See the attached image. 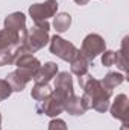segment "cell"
Wrapping results in <instances>:
<instances>
[{
  "label": "cell",
  "mask_w": 129,
  "mask_h": 130,
  "mask_svg": "<svg viewBox=\"0 0 129 130\" xmlns=\"http://www.w3.org/2000/svg\"><path fill=\"white\" fill-rule=\"evenodd\" d=\"M81 89H84L82 97L87 101L90 109H94L97 112H106L109 107V100L112 97V89L105 88L100 80L94 79L90 73L78 77Z\"/></svg>",
  "instance_id": "cell-1"
},
{
  "label": "cell",
  "mask_w": 129,
  "mask_h": 130,
  "mask_svg": "<svg viewBox=\"0 0 129 130\" xmlns=\"http://www.w3.org/2000/svg\"><path fill=\"white\" fill-rule=\"evenodd\" d=\"M49 30H50L49 21L35 23L32 29L28 30V36H26L24 44L17 47V55H20V53H31V55H33L35 52H38L43 47H46L49 44V41H50Z\"/></svg>",
  "instance_id": "cell-2"
},
{
  "label": "cell",
  "mask_w": 129,
  "mask_h": 130,
  "mask_svg": "<svg viewBox=\"0 0 129 130\" xmlns=\"http://www.w3.org/2000/svg\"><path fill=\"white\" fill-rule=\"evenodd\" d=\"M49 48H50V53L52 55L58 56L59 59H62L65 62H70L74 58L76 52H78V48H76V45L73 42H70V41H67L64 38H61L59 35H53L50 38Z\"/></svg>",
  "instance_id": "cell-3"
},
{
  "label": "cell",
  "mask_w": 129,
  "mask_h": 130,
  "mask_svg": "<svg viewBox=\"0 0 129 130\" xmlns=\"http://www.w3.org/2000/svg\"><path fill=\"white\" fill-rule=\"evenodd\" d=\"M106 50V44L105 39L99 35V33H90L84 38L82 45H81V52L93 62L99 55H102Z\"/></svg>",
  "instance_id": "cell-4"
},
{
  "label": "cell",
  "mask_w": 129,
  "mask_h": 130,
  "mask_svg": "<svg viewBox=\"0 0 129 130\" xmlns=\"http://www.w3.org/2000/svg\"><path fill=\"white\" fill-rule=\"evenodd\" d=\"M58 12V2L56 0H46L44 3H33L29 8V15L33 23L47 21L50 17H55Z\"/></svg>",
  "instance_id": "cell-5"
},
{
  "label": "cell",
  "mask_w": 129,
  "mask_h": 130,
  "mask_svg": "<svg viewBox=\"0 0 129 130\" xmlns=\"http://www.w3.org/2000/svg\"><path fill=\"white\" fill-rule=\"evenodd\" d=\"M36 112L41 115H47L50 118H56L64 112V101L52 91L49 97L36 103Z\"/></svg>",
  "instance_id": "cell-6"
},
{
  "label": "cell",
  "mask_w": 129,
  "mask_h": 130,
  "mask_svg": "<svg viewBox=\"0 0 129 130\" xmlns=\"http://www.w3.org/2000/svg\"><path fill=\"white\" fill-rule=\"evenodd\" d=\"M53 79H55V82H53V88H55L53 92L61 98L62 101H65L67 98H70V97L74 95L71 73H68V71H61V73H58Z\"/></svg>",
  "instance_id": "cell-7"
},
{
  "label": "cell",
  "mask_w": 129,
  "mask_h": 130,
  "mask_svg": "<svg viewBox=\"0 0 129 130\" xmlns=\"http://www.w3.org/2000/svg\"><path fill=\"white\" fill-rule=\"evenodd\" d=\"M112 118L120 120L123 124H128L129 121V98L126 94H119L114 98L112 104L108 107Z\"/></svg>",
  "instance_id": "cell-8"
},
{
  "label": "cell",
  "mask_w": 129,
  "mask_h": 130,
  "mask_svg": "<svg viewBox=\"0 0 129 130\" xmlns=\"http://www.w3.org/2000/svg\"><path fill=\"white\" fill-rule=\"evenodd\" d=\"M14 65L17 67V70L23 71L24 74L31 76L33 79V76L36 74V71L41 67V62L33 55H31V53H20V55H17Z\"/></svg>",
  "instance_id": "cell-9"
},
{
  "label": "cell",
  "mask_w": 129,
  "mask_h": 130,
  "mask_svg": "<svg viewBox=\"0 0 129 130\" xmlns=\"http://www.w3.org/2000/svg\"><path fill=\"white\" fill-rule=\"evenodd\" d=\"M28 33H18L15 30L2 29L0 30V48H17L24 44Z\"/></svg>",
  "instance_id": "cell-10"
},
{
  "label": "cell",
  "mask_w": 129,
  "mask_h": 130,
  "mask_svg": "<svg viewBox=\"0 0 129 130\" xmlns=\"http://www.w3.org/2000/svg\"><path fill=\"white\" fill-rule=\"evenodd\" d=\"M88 104L84 100L82 95H73V97L67 98L64 101V112L70 113L71 117H81L88 110Z\"/></svg>",
  "instance_id": "cell-11"
},
{
  "label": "cell",
  "mask_w": 129,
  "mask_h": 130,
  "mask_svg": "<svg viewBox=\"0 0 129 130\" xmlns=\"http://www.w3.org/2000/svg\"><path fill=\"white\" fill-rule=\"evenodd\" d=\"M3 29H9V30H15L18 33H28L26 27V15L23 12H12L8 17H5L3 21Z\"/></svg>",
  "instance_id": "cell-12"
},
{
  "label": "cell",
  "mask_w": 129,
  "mask_h": 130,
  "mask_svg": "<svg viewBox=\"0 0 129 130\" xmlns=\"http://www.w3.org/2000/svg\"><path fill=\"white\" fill-rule=\"evenodd\" d=\"M31 80H32V77L28 76V74H24V73L20 71V70L11 71V73L6 76V82L9 83L12 92H21Z\"/></svg>",
  "instance_id": "cell-13"
},
{
  "label": "cell",
  "mask_w": 129,
  "mask_h": 130,
  "mask_svg": "<svg viewBox=\"0 0 129 130\" xmlns=\"http://www.w3.org/2000/svg\"><path fill=\"white\" fill-rule=\"evenodd\" d=\"M90 65H91V61L81 50H78L76 55H74V58L70 61V73L74 74V76H78V77H81V76H84V74L88 73Z\"/></svg>",
  "instance_id": "cell-14"
},
{
  "label": "cell",
  "mask_w": 129,
  "mask_h": 130,
  "mask_svg": "<svg viewBox=\"0 0 129 130\" xmlns=\"http://www.w3.org/2000/svg\"><path fill=\"white\" fill-rule=\"evenodd\" d=\"M59 73L58 65L55 62H46L44 65L40 67V70L36 71V74L33 76V82L35 83H41V85H47L56 74Z\"/></svg>",
  "instance_id": "cell-15"
},
{
  "label": "cell",
  "mask_w": 129,
  "mask_h": 130,
  "mask_svg": "<svg viewBox=\"0 0 129 130\" xmlns=\"http://www.w3.org/2000/svg\"><path fill=\"white\" fill-rule=\"evenodd\" d=\"M125 80H126V76H125V74L117 73V71H109V73L100 80V83H102L105 88H108V89H114V88H117L119 85H122Z\"/></svg>",
  "instance_id": "cell-16"
},
{
  "label": "cell",
  "mask_w": 129,
  "mask_h": 130,
  "mask_svg": "<svg viewBox=\"0 0 129 130\" xmlns=\"http://www.w3.org/2000/svg\"><path fill=\"white\" fill-rule=\"evenodd\" d=\"M71 26V15L67 12H59L53 18V27L58 33H64Z\"/></svg>",
  "instance_id": "cell-17"
},
{
  "label": "cell",
  "mask_w": 129,
  "mask_h": 130,
  "mask_svg": "<svg viewBox=\"0 0 129 130\" xmlns=\"http://www.w3.org/2000/svg\"><path fill=\"white\" fill-rule=\"evenodd\" d=\"M52 88H50V85L47 83V85H41V83H35L33 85V88L31 89V97L36 101V103H40V101H43L46 97H49L50 94H52Z\"/></svg>",
  "instance_id": "cell-18"
},
{
  "label": "cell",
  "mask_w": 129,
  "mask_h": 130,
  "mask_svg": "<svg viewBox=\"0 0 129 130\" xmlns=\"http://www.w3.org/2000/svg\"><path fill=\"white\" fill-rule=\"evenodd\" d=\"M15 58H17V48H0V67L14 64Z\"/></svg>",
  "instance_id": "cell-19"
},
{
  "label": "cell",
  "mask_w": 129,
  "mask_h": 130,
  "mask_svg": "<svg viewBox=\"0 0 129 130\" xmlns=\"http://www.w3.org/2000/svg\"><path fill=\"white\" fill-rule=\"evenodd\" d=\"M115 59H117V53L114 50H105L102 53V65L103 67H112V65H115Z\"/></svg>",
  "instance_id": "cell-20"
},
{
  "label": "cell",
  "mask_w": 129,
  "mask_h": 130,
  "mask_svg": "<svg viewBox=\"0 0 129 130\" xmlns=\"http://www.w3.org/2000/svg\"><path fill=\"white\" fill-rule=\"evenodd\" d=\"M11 94H12V89H11L9 83L6 82V79H0V101L9 98Z\"/></svg>",
  "instance_id": "cell-21"
},
{
  "label": "cell",
  "mask_w": 129,
  "mask_h": 130,
  "mask_svg": "<svg viewBox=\"0 0 129 130\" xmlns=\"http://www.w3.org/2000/svg\"><path fill=\"white\" fill-rule=\"evenodd\" d=\"M49 130H68L67 123L61 118H52V121L49 123Z\"/></svg>",
  "instance_id": "cell-22"
},
{
  "label": "cell",
  "mask_w": 129,
  "mask_h": 130,
  "mask_svg": "<svg viewBox=\"0 0 129 130\" xmlns=\"http://www.w3.org/2000/svg\"><path fill=\"white\" fill-rule=\"evenodd\" d=\"M117 53V59H115V65L122 70V71H126V55H125V41H123V48L120 52H115Z\"/></svg>",
  "instance_id": "cell-23"
},
{
  "label": "cell",
  "mask_w": 129,
  "mask_h": 130,
  "mask_svg": "<svg viewBox=\"0 0 129 130\" xmlns=\"http://www.w3.org/2000/svg\"><path fill=\"white\" fill-rule=\"evenodd\" d=\"M88 2H90V0H74V3H76V5H79V6H85Z\"/></svg>",
  "instance_id": "cell-24"
},
{
  "label": "cell",
  "mask_w": 129,
  "mask_h": 130,
  "mask_svg": "<svg viewBox=\"0 0 129 130\" xmlns=\"http://www.w3.org/2000/svg\"><path fill=\"white\" fill-rule=\"evenodd\" d=\"M0 129H2V113H0Z\"/></svg>",
  "instance_id": "cell-25"
}]
</instances>
